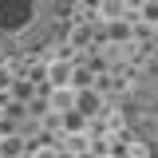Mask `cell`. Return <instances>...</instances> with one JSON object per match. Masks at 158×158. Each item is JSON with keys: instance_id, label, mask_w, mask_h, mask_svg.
<instances>
[{"instance_id": "obj_1", "label": "cell", "mask_w": 158, "mask_h": 158, "mask_svg": "<svg viewBox=\"0 0 158 158\" xmlns=\"http://www.w3.org/2000/svg\"><path fill=\"white\" fill-rule=\"evenodd\" d=\"M75 0H0V52H36L59 32Z\"/></svg>"}, {"instance_id": "obj_2", "label": "cell", "mask_w": 158, "mask_h": 158, "mask_svg": "<svg viewBox=\"0 0 158 158\" xmlns=\"http://www.w3.org/2000/svg\"><path fill=\"white\" fill-rule=\"evenodd\" d=\"M123 115H127V127H131L150 150H158V59L142 63L135 71Z\"/></svg>"}, {"instance_id": "obj_3", "label": "cell", "mask_w": 158, "mask_h": 158, "mask_svg": "<svg viewBox=\"0 0 158 158\" xmlns=\"http://www.w3.org/2000/svg\"><path fill=\"white\" fill-rule=\"evenodd\" d=\"M123 12V0H103V16H118Z\"/></svg>"}]
</instances>
